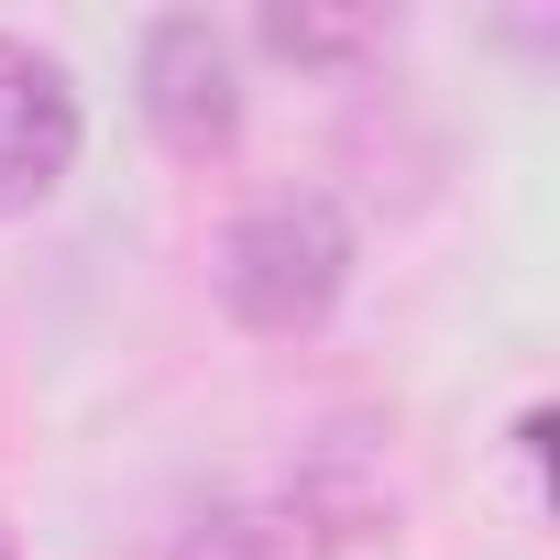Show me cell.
Instances as JSON below:
<instances>
[{
	"mask_svg": "<svg viewBox=\"0 0 560 560\" xmlns=\"http://www.w3.org/2000/svg\"><path fill=\"white\" fill-rule=\"evenodd\" d=\"M143 121L176 143V154H220L242 132V67H231V34L176 12L143 34Z\"/></svg>",
	"mask_w": 560,
	"mask_h": 560,
	"instance_id": "obj_3",
	"label": "cell"
},
{
	"mask_svg": "<svg viewBox=\"0 0 560 560\" xmlns=\"http://www.w3.org/2000/svg\"><path fill=\"white\" fill-rule=\"evenodd\" d=\"M264 45H275V56H352V45H374V12H352V23H319V12H264Z\"/></svg>",
	"mask_w": 560,
	"mask_h": 560,
	"instance_id": "obj_5",
	"label": "cell"
},
{
	"mask_svg": "<svg viewBox=\"0 0 560 560\" xmlns=\"http://www.w3.org/2000/svg\"><path fill=\"white\" fill-rule=\"evenodd\" d=\"M176 560H330V538L298 494H242V505H209L176 538Z\"/></svg>",
	"mask_w": 560,
	"mask_h": 560,
	"instance_id": "obj_4",
	"label": "cell"
},
{
	"mask_svg": "<svg viewBox=\"0 0 560 560\" xmlns=\"http://www.w3.org/2000/svg\"><path fill=\"white\" fill-rule=\"evenodd\" d=\"M78 165V89L56 56H34L23 34H0V220H23L67 187Z\"/></svg>",
	"mask_w": 560,
	"mask_h": 560,
	"instance_id": "obj_2",
	"label": "cell"
},
{
	"mask_svg": "<svg viewBox=\"0 0 560 560\" xmlns=\"http://www.w3.org/2000/svg\"><path fill=\"white\" fill-rule=\"evenodd\" d=\"M341 275H352V231L330 198H264L220 231V298L242 330H319L330 298H341Z\"/></svg>",
	"mask_w": 560,
	"mask_h": 560,
	"instance_id": "obj_1",
	"label": "cell"
},
{
	"mask_svg": "<svg viewBox=\"0 0 560 560\" xmlns=\"http://www.w3.org/2000/svg\"><path fill=\"white\" fill-rule=\"evenodd\" d=\"M0 560H23V549H12V527H0Z\"/></svg>",
	"mask_w": 560,
	"mask_h": 560,
	"instance_id": "obj_6",
	"label": "cell"
}]
</instances>
